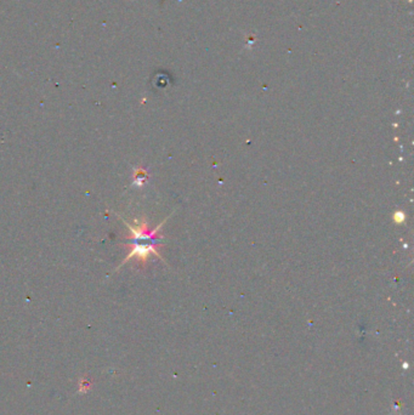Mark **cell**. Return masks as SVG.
<instances>
[{"label": "cell", "instance_id": "obj_1", "mask_svg": "<svg viewBox=\"0 0 414 415\" xmlns=\"http://www.w3.org/2000/svg\"><path fill=\"white\" fill-rule=\"evenodd\" d=\"M117 216H119V218H121L125 226L128 227L129 231H130L131 237L130 239H129V245L131 246V249L130 252H129V254L126 255V258L123 260L121 266H118V267L116 268V271H118L119 268L123 267L126 262L130 261L132 259H136L142 265L147 261L150 255H154L157 256L158 259L163 260L162 255H160L157 250L160 242H162L163 236L158 234V232L162 229L163 225L167 223L168 217L158 225L156 229L150 230L148 229V224L146 223V220H135L134 224L131 225L126 220H124L121 215L117 214Z\"/></svg>", "mask_w": 414, "mask_h": 415}, {"label": "cell", "instance_id": "obj_2", "mask_svg": "<svg viewBox=\"0 0 414 415\" xmlns=\"http://www.w3.org/2000/svg\"><path fill=\"white\" fill-rule=\"evenodd\" d=\"M145 180H146V172H145L144 169H137L136 172H135V176H134L135 185L141 186L142 183H144Z\"/></svg>", "mask_w": 414, "mask_h": 415}, {"label": "cell", "instance_id": "obj_3", "mask_svg": "<svg viewBox=\"0 0 414 415\" xmlns=\"http://www.w3.org/2000/svg\"><path fill=\"white\" fill-rule=\"evenodd\" d=\"M404 218H406V216H404V214L401 213V211L394 215V220L396 221V223H403Z\"/></svg>", "mask_w": 414, "mask_h": 415}]
</instances>
